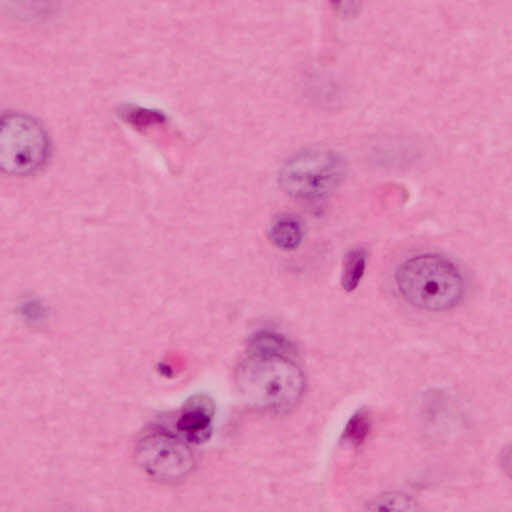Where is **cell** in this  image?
Masks as SVG:
<instances>
[{"label": "cell", "mask_w": 512, "mask_h": 512, "mask_svg": "<svg viewBox=\"0 0 512 512\" xmlns=\"http://www.w3.org/2000/svg\"><path fill=\"white\" fill-rule=\"evenodd\" d=\"M289 351L248 343L236 370V386L255 409L282 414L293 409L305 391V377Z\"/></svg>", "instance_id": "cell-1"}, {"label": "cell", "mask_w": 512, "mask_h": 512, "mask_svg": "<svg viewBox=\"0 0 512 512\" xmlns=\"http://www.w3.org/2000/svg\"><path fill=\"white\" fill-rule=\"evenodd\" d=\"M395 283L406 302L430 312L452 309L464 294L458 268L437 254H420L405 260L396 270Z\"/></svg>", "instance_id": "cell-2"}, {"label": "cell", "mask_w": 512, "mask_h": 512, "mask_svg": "<svg viewBox=\"0 0 512 512\" xmlns=\"http://www.w3.org/2000/svg\"><path fill=\"white\" fill-rule=\"evenodd\" d=\"M49 153L48 135L37 120L21 113L0 116V172L30 175L43 167Z\"/></svg>", "instance_id": "cell-3"}, {"label": "cell", "mask_w": 512, "mask_h": 512, "mask_svg": "<svg viewBox=\"0 0 512 512\" xmlns=\"http://www.w3.org/2000/svg\"><path fill=\"white\" fill-rule=\"evenodd\" d=\"M344 174L345 165L337 153L325 148H309L285 162L280 184L294 198L319 200L336 190Z\"/></svg>", "instance_id": "cell-4"}, {"label": "cell", "mask_w": 512, "mask_h": 512, "mask_svg": "<svg viewBox=\"0 0 512 512\" xmlns=\"http://www.w3.org/2000/svg\"><path fill=\"white\" fill-rule=\"evenodd\" d=\"M135 459L155 481L173 484L186 479L195 466L194 453L176 432L160 425L148 427L136 441Z\"/></svg>", "instance_id": "cell-5"}, {"label": "cell", "mask_w": 512, "mask_h": 512, "mask_svg": "<svg viewBox=\"0 0 512 512\" xmlns=\"http://www.w3.org/2000/svg\"><path fill=\"white\" fill-rule=\"evenodd\" d=\"M214 415L215 406L209 396H191L177 416L176 433L190 445L204 443L211 436Z\"/></svg>", "instance_id": "cell-6"}, {"label": "cell", "mask_w": 512, "mask_h": 512, "mask_svg": "<svg viewBox=\"0 0 512 512\" xmlns=\"http://www.w3.org/2000/svg\"><path fill=\"white\" fill-rule=\"evenodd\" d=\"M268 237L271 243L281 250H295L303 241L302 223L291 215L280 216L271 224Z\"/></svg>", "instance_id": "cell-7"}, {"label": "cell", "mask_w": 512, "mask_h": 512, "mask_svg": "<svg viewBox=\"0 0 512 512\" xmlns=\"http://www.w3.org/2000/svg\"><path fill=\"white\" fill-rule=\"evenodd\" d=\"M367 253L363 248L348 251L343 260L340 283L342 288L351 292L359 285L366 269Z\"/></svg>", "instance_id": "cell-8"}, {"label": "cell", "mask_w": 512, "mask_h": 512, "mask_svg": "<svg viewBox=\"0 0 512 512\" xmlns=\"http://www.w3.org/2000/svg\"><path fill=\"white\" fill-rule=\"evenodd\" d=\"M365 512H421L418 504L402 492H385L374 497Z\"/></svg>", "instance_id": "cell-9"}, {"label": "cell", "mask_w": 512, "mask_h": 512, "mask_svg": "<svg viewBox=\"0 0 512 512\" xmlns=\"http://www.w3.org/2000/svg\"><path fill=\"white\" fill-rule=\"evenodd\" d=\"M123 117L129 123L138 126H149L164 121V115L156 110H150L139 106H129L124 109Z\"/></svg>", "instance_id": "cell-10"}]
</instances>
